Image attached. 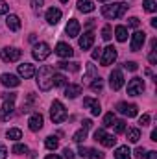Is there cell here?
I'll return each instance as SVG.
<instances>
[{"mask_svg":"<svg viewBox=\"0 0 157 159\" xmlns=\"http://www.w3.org/2000/svg\"><path fill=\"white\" fill-rule=\"evenodd\" d=\"M128 4L126 2H113V4H105V6H102V15L105 17V19H109V20H117L120 17H124L126 15V11H128Z\"/></svg>","mask_w":157,"mask_h":159,"instance_id":"obj_1","label":"cell"},{"mask_svg":"<svg viewBox=\"0 0 157 159\" xmlns=\"http://www.w3.org/2000/svg\"><path fill=\"white\" fill-rule=\"evenodd\" d=\"M52 76H54V69L48 65H43L39 70H35V78H37V85L41 91H50L52 85Z\"/></svg>","mask_w":157,"mask_h":159,"instance_id":"obj_2","label":"cell"},{"mask_svg":"<svg viewBox=\"0 0 157 159\" xmlns=\"http://www.w3.org/2000/svg\"><path fill=\"white\" fill-rule=\"evenodd\" d=\"M67 107L59 102V100H54L52 102V106H50V119L54 124H61V122H65L67 120Z\"/></svg>","mask_w":157,"mask_h":159,"instance_id":"obj_3","label":"cell"},{"mask_svg":"<svg viewBox=\"0 0 157 159\" xmlns=\"http://www.w3.org/2000/svg\"><path fill=\"white\" fill-rule=\"evenodd\" d=\"M20 56H22V50H19L15 46H6V48L0 50V59L6 61V63H15V61L20 59Z\"/></svg>","mask_w":157,"mask_h":159,"instance_id":"obj_4","label":"cell"},{"mask_svg":"<svg viewBox=\"0 0 157 159\" xmlns=\"http://www.w3.org/2000/svg\"><path fill=\"white\" fill-rule=\"evenodd\" d=\"M50 54H52V50H50L48 43H37V44H34L32 56H34V59H35V61H44Z\"/></svg>","mask_w":157,"mask_h":159,"instance_id":"obj_5","label":"cell"},{"mask_svg":"<svg viewBox=\"0 0 157 159\" xmlns=\"http://www.w3.org/2000/svg\"><path fill=\"white\" fill-rule=\"evenodd\" d=\"M115 59H117V48H115V46H105V48H102L100 63H102L104 67L113 65V63H115Z\"/></svg>","mask_w":157,"mask_h":159,"instance_id":"obj_6","label":"cell"},{"mask_svg":"<svg viewBox=\"0 0 157 159\" xmlns=\"http://www.w3.org/2000/svg\"><path fill=\"white\" fill-rule=\"evenodd\" d=\"M142 91H144V81L141 78H131L128 81V94L129 96H139V94H142Z\"/></svg>","mask_w":157,"mask_h":159,"instance_id":"obj_7","label":"cell"},{"mask_svg":"<svg viewBox=\"0 0 157 159\" xmlns=\"http://www.w3.org/2000/svg\"><path fill=\"white\" fill-rule=\"evenodd\" d=\"M94 139H96V141H100V143H102V146H105V148H113V146L117 144V139H115L113 135L105 133L104 129H96V131H94Z\"/></svg>","mask_w":157,"mask_h":159,"instance_id":"obj_8","label":"cell"},{"mask_svg":"<svg viewBox=\"0 0 157 159\" xmlns=\"http://www.w3.org/2000/svg\"><path fill=\"white\" fill-rule=\"evenodd\" d=\"M109 87L113 89V91H118V89H122L124 87V74H122V70H111V74H109Z\"/></svg>","mask_w":157,"mask_h":159,"instance_id":"obj_9","label":"cell"},{"mask_svg":"<svg viewBox=\"0 0 157 159\" xmlns=\"http://www.w3.org/2000/svg\"><path fill=\"white\" fill-rule=\"evenodd\" d=\"M117 111L120 113V115L128 117V119H133V117H137L139 107H137L135 104H126V102H120V104L117 106Z\"/></svg>","mask_w":157,"mask_h":159,"instance_id":"obj_10","label":"cell"},{"mask_svg":"<svg viewBox=\"0 0 157 159\" xmlns=\"http://www.w3.org/2000/svg\"><path fill=\"white\" fill-rule=\"evenodd\" d=\"M144 41H146V34H144V32H135V34L131 35V41H129V48H131L133 52H137V50L142 48Z\"/></svg>","mask_w":157,"mask_h":159,"instance_id":"obj_11","label":"cell"},{"mask_svg":"<svg viewBox=\"0 0 157 159\" xmlns=\"http://www.w3.org/2000/svg\"><path fill=\"white\" fill-rule=\"evenodd\" d=\"M17 74L24 80H30V78L35 76V67H34L32 63H22V65L17 67Z\"/></svg>","mask_w":157,"mask_h":159,"instance_id":"obj_12","label":"cell"},{"mask_svg":"<svg viewBox=\"0 0 157 159\" xmlns=\"http://www.w3.org/2000/svg\"><path fill=\"white\" fill-rule=\"evenodd\" d=\"M0 83H2L4 87H11V89H15V87L20 85V80H19V76H15V74L4 72V74L0 76Z\"/></svg>","mask_w":157,"mask_h":159,"instance_id":"obj_13","label":"cell"},{"mask_svg":"<svg viewBox=\"0 0 157 159\" xmlns=\"http://www.w3.org/2000/svg\"><path fill=\"white\" fill-rule=\"evenodd\" d=\"M15 115V102H4L0 107V120H9Z\"/></svg>","mask_w":157,"mask_h":159,"instance_id":"obj_14","label":"cell"},{"mask_svg":"<svg viewBox=\"0 0 157 159\" xmlns=\"http://www.w3.org/2000/svg\"><path fill=\"white\" fill-rule=\"evenodd\" d=\"M56 54H57L59 57H63V59H69V57H72L74 50H72V46L67 44V43H57V44H56Z\"/></svg>","mask_w":157,"mask_h":159,"instance_id":"obj_15","label":"cell"},{"mask_svg":"<svg viewBox=\"0 0 157 159\" xmlns=\"http://www.w3.org/2000/svg\"><path fill=\"white\" fill-rule=\"evenodd\" d=\"M79 30H81V26H79V22L76 19H70V20L67 22V26H65V34H67L69 37H78Z\"/></svg>","mask_w":157,"mask_h":159,"instance_id":"obj_16","label":"cell"},{"mask_svg":"<svg viewBox=\"0 0 157 159\" xmlns=\"http://www.w3.org/2000/svg\"><path fill=\"white\" fill-rule=\"evenodd\" d=\"M43 122H44L43 115H41V113H34V115L28 119V128H30L32 131H39L41 128H43Z\"/></svg>","mask_w":157,"mask_h":159,"instance_id":"obj_17","label":"cell"},{"mask_svg":"<svg viewBox=\"0 0 157 159\" xmlns=\"http://www.w3.org/2000/svg\"><path fill=\"white\" fill-rule=\"evenodd\" d=\"M61 9L59 7H50L48 11H46V22L48 24H57L59 20H61Z\"/></svg>","mask_w":157,"mask_h":159,"instance_id":"obj_18","label":"cell"},{"mask_svg":"<svg viewBox=\"0 0 157 159\" xmlns=\"http://www.w3.org/2000/svg\"><path fill=\"white\" fill-rule=\"evenodd\" d=\"M83 106H85L87 109H91L92 117H98V115L102 113V106H100L96 100H92V98H83Z\"/></svg>","mask_w":157,"mask_h":159,"instance_id":"obj_19","label":"cell"},{"mask_svg":"<svg viewBox=\"0 0 157 159\" xmlns=\"http://www.w3.org/2000/svg\"><path fill=\"white\" fill-rule=\"evenodd\" d=\"M6 26L11 30V32H19L20 30V26H22V22H20V19H19V15H7V19H6Z\"/></svg>","mask_w":157,"mask_h":159,"instance_id":"obj_20","label":"cell"},{"mask_svg":"<svg viewBox=\"0 0 157 159\" xmlns=\"http://www.w3.org/2000/svg\"><path fill=\"white\" fill-rule=\"evenodd\" d=\"M94 43V34L92 32H85L81 37H79V48L81 50H89Z\"/></svg>","mask_w":157,"mask_h":159,"instance_id":"obj_21","label":"cell"},{"mask_svg":"<svg viewBox=\"0 0 157 159\" xmlns=\"http://www.w3.org/2000/svg\"><path fill=\"white\" fill-rule=\"evenodd\" d=\"M78 94H81V85H78V83H69L65 87V96L67 98H76Z\"/></svg>","mask_w":157,"mask_h":159,"instance_id":"obj_22","label":"cell"},{"mask_svg":"<svg viewBox=\"0 0 157 159\" xmlns=\"http://www.w3.org/2000/svg\"><path fill=\"white\" fill-rule=\"evenodd\" d=\"M115 159H131V150L128 148V144L118 146L115 150Z\"/></svg>","mask_w":157,"mask_h":159,"instance_id":"obj_23","label":"cell"},{"mask_svg":"<svg viewBox=\"0 0 157 159\" xmlns=\"http://www.w3.org/2000/svg\"><path fill=\"white\" fill-rule=\"evenodd\" d=\"M57 67L59 69H63V70H70V72H78L79 70V63L78 61H61V63H57Z\"/></svg>","mask_w":157,"mask_h":159,"instance_id":"obj_24","label":"cell"},{"mask_svg":"<svg viewBox=\"0 0 157 159\" xmlns=\"http://www.w3.org/2000/svg\"><path fill=\"white\" fill-rule=\"evenodd\" d=\"M78 9L81 13H91L94 11V4L91 0H78Z\"/></svg>","mask_w":157,"mask_h":159,"instance_id":"obj_25","label":"cell"},{"mask_svg":"<svg viewBox=\"0 0 157 159\" xmlns=\"http://www.w3.org/2000/svg\"><path fill=\"white\" fill-rule=\"evenodd\" d=\"M96 76H98L96 67H94L92 63H89V65H87V72H85V76H83V81H92Z\"/></svg>","mask_w":157,"mask_h":159,"instance_id":"obj_26","label":"cell"},{"mask_svg":"<svg viewBox=\"0 0 157 159\" xmlns=\"http://www.w3.org/2000/svg\"><path fill=\"white\" fill-rule=\"evenodd\" d=\"M115 37H117L118 43L128 41V28H126V26H117V28H115Z\"/></svg>","mask_w":157,"mask_h":159,"instance_id":"obj_27","label":"cell"},{"mask_svg":"<svg viewBox=\"0 0 157 159\" xmlns=\"http://www.w3.org/2000/svg\"><path fill=\"white\" fill-rule=\"evenodd\" d=\"M126 135H128V141L129 143H139V139H141V131L137 129V128H129L128 131H126Z\"/></svg>","mask_w":157,"mask_h":159,"instance_id":"obj_28","label":"cell"},{"mask_svg":"<svg viewBox=\"0 0 157 159\" xmlns=\"http://www.w3.org/2000/svg\"><path fill=\"white\" fill-rule=\"evenodd\" d=\"M6 137L11 139V141H19V139H22V131H20L19 128H9V129L6 131Z\"/></svg>","mask_w":157,"mask_h":159,"instance_id":"obj_29","label":"cell"},{"mask_svg":"<svg viewBox=\"0 0 157 159\" xmlns=\"http://www.w3.org/2000/svg\"><path fill=\"white\" fill-rule=\"evenodd\" d=\"M52 85H54V87H63V85H67V78H65L63 74H59V72H54V76H52Z\"/></svg>","mask_w":157,"mask_h":159,"instance_id":"obj_30","label":"cell"},{"mask_svg":"<svg viewBox=\"0 0 157 159\" xmlns=\"http://www.w3.org/2000/svg\"><path fill=\"white\" fill-rule=\"evenodd\" d=\"M44 146H46L48 150H56V148L59 146V141H57V137H54V135L46 137V141H44Z\"/></svg>","mask_w":157,"mask_h":159,"instance_id":"obj_31","label":"cell"},{"mask_svg":"<svg viewBox=\"0 0 157 159\" xmlns=\"http://www.w3.org/2000/svg\"><path fill=\"white\" fill-rule=\"evenodd\" d=\"M142 6H144V9H146L148 13H155L157 11V2L155 0H144Z\"/></svg>","mask_w":157,"mask_h":159,"instance_id":"obj_32","label":"cell"},{"mask_svg":"<svg viewBox=\"0 0 157 159\" xmlns=\"http://www.w3.org/2000/svg\"><path fill=\"white\" fill-rule=\"evenodd\" d=\"M85 137H87V129H83V128H81V129H78V131L72 135V141H76V143L81 144V143L85 141Z\"/></svg>","mask_w":157,"mask_h":159,"instance_id":"obj_33","label":"cell"},{"mask_svg":"<svg viewBox=\"0 0 157 159\" xmlns=\"http://www.w3.org/2000/svg\"><path fill=\"white\" fill-rule=\"evenodd\" d=\"M91 89H92L94 93H100V91L104 89V81H102V80H100L98 76H96V78L92 80V81H91Z\"/></svg>","mask_w":157,"mask_h":159,"instance_id":"obj_34","label":"cell"},{"mask_svg":"<svg viewBox=\"0 0 157 159\" xmlns=\"http://www.w3.org/2000/svg\"><path fill=\"white\" fill-rule=\"evenodd\" d=\"M13 154H17V156H22V154H26L28 152V146L26 144H20V143H17L15 146H13V150H11Z\"/></svg>","mask_w":157,"mask_h":159,"instance_id":"obj_35","label":"cell"},{"mask_svg":"<svg viewBox=\"0 0 157 159\" xmlns=\"http://www.w3.org/2000/svg\"><path fill=\"white\" fill-rule=\"evenodd\" d=\"M115 120H117V117H115V113H113V111H111V113H107V115L104 117V128L113 126V124H115Z\"/></svg>","mask_w":157,"mask_h":159,"instance_id":"obj_36","label":"cell"},{"mask_svg":"<svg viewBox=\"0 0 157 159\" xmlns=\"http://www.w3.org/2000/svg\"><path fill=\"white\" fill-rule=\"evenodd\" d=\"M87 157H89V159H104V154H102L100 150L91 148V150H89V154H87Z\"/></svg>","mask_w":157,"mask_h":159,"instance_id":"obj_37","label":"cell"},{"mask_svg":"<svg viewBox=\"0 0 157 159\" xmlns=\"http://www.w3.org/2000/svg\"><path fill=\"white\" fill-rule=\"evenodd\" d=\"M115 131L117 133H124L126 131V122L124 120H115Z\"/></svg>","mask_w":157,"mask_h":159,"instance_id":"obj_38","label":"cell"},{"mask_svg":"<svg viewBox=\"0 0 157 159\" xmlns=\"http://www.w3.org/2000/svg\"><path fill=\"white\" fill-rule=\"evenodd\" d=\"M111 37H113V35H111V26H104V28H102V39L109 41Z\"/></svg>","mask_w":157,"mask_h":159,"instance_id":"obj_39","label":"cell"},{"mask_svg":"<svg viewBox=\"0 0 157 159\" xmlns=\"http://www.w3.org/2000/svg\"><path fill=\"white\" fill-rule=\"evenodd\" d=\"M2 100L4 102H15L17 100V94L15 93H2Z\"/></svg>","mask_w":157,"mask_h":159,"instance_id":"obj_40","label":"cell"},{"mask_svg":"<svg viewBox=\"0 0 157 159\" xmlns=\"http://www.w3.org/2000/svg\"><path fill=\"white\" fill-rule=\"evenodd\" d=\"M139 124H141L142 128H144V126H148V124H150V115H148V113L141 115V117H139Z\"/></svg>","mask_w":157,"mask_h":159,"instance_id":"obj_41","label":"cell"},{"mask_svg":"<svg viewBox=\"0 0 157 159\" xmlns=\"http://www.w3.org/2000/svg\"><path fill=\"white\" fill-rule=\"evenodd\" d=\"M124 69L135 72V70H137V63H135V61H126V63H124Z\"/></svg>","mask_w":157,"mask_h":159,"instance_id":"obj_42","label":"cell"},{"mask_svg":"<svg viewBox=\"0 0 157 159\" xmlns=\"http://www.w3.org/2000/svg\"><path fill=\"white\" fill-rule=\"evenodd\" d=\"M139 24H141V20H139L137 17H131V19L128 20V26H129V28H139Z\"/></svg>","mask_w":157,"mask_h":159,"instance_id":"obj_43","label":"cell"},{"mask_svg":"<svg viewBox=\"0 0 157 159\" xmlns=\"http://www.w3.org/2000/svg\"><path fill=\"white\" fill-rule=\"evenodd\" d=\"M9 11V6H7V2L6 0H0V15H6Z\"/></svg>","mask_w":157,"mask_h":159,"instance_id":"obj_44","label":"cell"},{"mask_svg":"<svg viewBox=\"0 0 157 159\" xmlns=\"http://www.w3.org/2000/svg\"><path fill=\"white\" fill-rule=\"evenodd\" d=\"M30 4H32V7H34L35 11H39V9H41V6L44 4V0H30Z\"/></svg>","mask_w":157,"mask_h":159,"instance_id":"obj_45","label":"cell"},{"mask_svg":"<svg viewBox=\"0 0 157 159\" xmlns=\"http://www.w3.org/2000/svg\"><path fill=\"white\" fill-rule=\"evenodd\" d=\"M63 156H65V159H76L74 152H72L70 148H65V150H63Z\"/></svg>","mask_w":157,"mask_h":159,"instance_id":"obj_46","label":"cell"},{"mask_svg":"<svg viewBox=\"0 0 157 159\" xmlns=\"http://www.w3.org/2000/svg\"><path fill=\"white\" fill-rule=\"evenodd\" d=\"M6 157H7V148L0 143V159H6Z\"/></svg>","mask_w":157,"mask_h":159,"instance_id":"obj_47","label":"cell"},{"mask_svg":"<svg viewBox=\"0 0 157 159\" xmlns=\"http://www.w3.org/2000/svg\"><path fill=\"white\" fill-rule=\"evenodd\" d=\"M78 154H79V157H87V154H89V148H85V146H79Z\"/></svg>","mask_w":157,"mask_h":159,"instance_id":"obj_48","label":"cell"},{"mask_svg":"<svg viewBox=\"0 0 157 159\" xmlns=\"http://www.w3.org/2000/svg\"><path fill=\"white\" fill-rule=\"evenodd\" d=\"M100 56H102V48H94L92 50V59H100Z\"/></svg>","mask_w":157,"mask_h":159,"instance_id":"obj_49","label":"cell"},{"mask_svg":"<svg viewBox=\"0 0 157 159\" xmlns=\"http://www.w3.org/2000/svg\"><path fill=\"white\" fill-rule=\"evenodd\" d=\"M135 156H137L139 159L144 157V156H146V150H144V148H137V150H135Z\"/></svg>","mask_w":157,"mask_h":159,"instance_id":"obj_50","label":"cell"},{"mask_svg":"<svg viewBox=\"0 0 157 159\" xmlns=\"http://www.w3.org/2000/svg\"><path fill=\"white\" fill-rule=\"evenodd\" d=\"M146 159H157V152L155 150H152V152H146V156H144Z\"/></svg>","mask_w":157,"mask_h":159,"instance_id":"obj_51","label":"cell"},{"mask_svg":"<svg viewBox=\"0 0 157 159\" xmlns=\"http://www.w3.org/2000/svg\"><path fill=\"white\" fill-rule=\"evenodd\" d=\"M148 59H150V63H152V65H155L157 57H155V52H154V50H152V52H150V56H148Z\"/></svg>","mask_w":157,"mask_h":159,"instance_id":"obj_52","label":"cell"},{"mask_svg":"<svg viewBox=\"0 0 157 159\" xmlns=\"http://www.w3.org/2000/svg\"><path fill=\"white\" fill-rule=\"evenodd\" d=\"M81 124H83V126H81V128H83V129H89V128H91V126H92V122H91V120L87 119V120H83V122H81Z\"/></svg>","mask_w":157,"mask_h":159,"instance_id":"obj_53","label":"cell"},{"mask_svg":"<svg viewBox=\"0 0 157 159\" xmlns=\"http://www.w3.org/2000/svg\"><path fill=\"white\" fill-rule=\"evenodd\" d=\"M44 159H61V157H59L57 154H50V156H46Z\"/></svg>","mask_w":157,"mask_h":159,"instance_id":"obj_54","label":"cell"},{"mask_svg":"<svg viewBox=\"0 0 157 159\" xmlns=\"http://www.w3.org/2000/svg\"><path fill=\"white\" fill-rule=\"evenodd\" d=\"M150 24H152V28H157V19H155V17L152 19V22H150Z\"/></svg>","mask_w":157,"mask_h":159,"instance_id":"obj_55","label":"cell"},{"mask_svg":"<svg viewBox=\"0 0 157 159\" xmlns=\"http://www.w3.org/2000/svg\"><path fill=\"white\" fill-rule=\"evenodd\" d=\"M152 141H157V131H155V129L152 131Z\"/></svg>","mask_w":157,"mask_h":159,"instance_id":"obj_56","label":"cell"},{"mask_svg":"<svg viewBox=\"0 0 157 159\" xmlns=\"http://www.w3.org/2000/svg\"><path fill=\"white\" fill-rule=\"evenodd\" d=\"M59 2H61V4H67V2H69V0H59Z\"/></svg>","mask_w":157,"mask_h":159,"instance_id":"obj_57","label":"cell"},{"mask_svg":"<svg viewBox=\"0 0 157 159\" xmlns=\"http://www.w3.org/2000/svg\"><path fill=\"white\" fill-rule=\"evenodd\" d=\"M98 2H109V0H98Z\"/></svg>","mask_w":157,"mask_h":159,"instance_id":"obj_58","label":"cell"}]
</instances>
